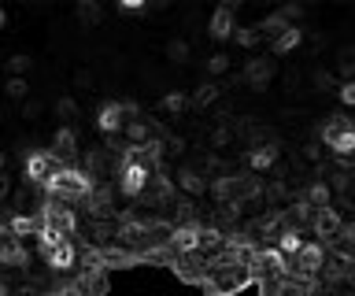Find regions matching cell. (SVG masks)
I'll return each mask as SVG.
<instances>
[{
  "mask_svg": "<svg viewBox=\"0 0 355 296\" xmlns=\"http://www.w3.org/2000/svg\"><path fill=\"white\" fill-rule=\"evenodd\" d=\"M44 189H49L52 200H63V204L67 200H89V196H93V178L78 167H63Z\"/></svg>",
  "mask_w": 355,
  "mask_h": 296,
  "instance_id": "obj_1",
  "label": "cell"
},
{
  "mask_svg": "<svg viewBox=\"0 0 355 296\" xmlns=\"http://www.w3.org/2000/svg\"><path fill=\"white\" fill-rule=\"evenodd\" d=\"M41 229H49V234L71 241L74 229H78V218H74V211L63 200H52V196H49V200L41 204Z\"/></svg>",
  "mask_w": 355,
  "mask_h": 296,
  "instance_id": "obj_2",
  "label": "cell"
},
{
  "mask_svg": "<svg viewBox=\"0 0 355 296\" xmlns=\"http://www.w3.org/2000/svg\"><path fill=\"white\" fill-rule=\"evenodd\" d=\"M322 141H326L329 152H337V156H355V123L344 115H329V123L322 126Z\"/></svg>",
  "mask_w": 355,
  "mask_h": 296,
  "instance_id": "obj_3",
  "label": "cell"
},
{
  "mask_svg": "<svg viewBox=\"0 0 355 296\" xmlns=\"http://www.w3.org/2000/svg\"><path fill=\"white\" fill-rule=\"evenodd\" d=\"M63 171V159H55L52 152H30L26 156V185H49L55 174Z\"/></svg>",
  "mask_w": 355,
  "mask_h": 296,
  "instance_id": "obj_4",
  "label": "cell"
},
{
  "mask_svg": "<svg viewBox=\"0 0 355 296\" xmlns=\"http://www.w3.org/2000/svg\"><path fill=\"white\" fill-rule=\"evenodd\" d=\"M126 115H130L126 104L107 101V104L96 112V130H100V134H107V137H115V134H122V130H126V123H130Z\"/></svg>",
  "mask_w": 355,
  "mask_h": 296,
  "instance_id": "obj_5",
  "label": "cell"
},
{
  "mask_svg": "<svg viewBox=\"0 0 355 296\" xmlns=\"http://www.w3.org/2000/svg\"><path fill=\"white\" fill-rule=\"evenodd\" d=\"M274 78V60H266V56H255L244 63V71H241V82L248 85V89H266V82Z\"/></svg>",
  "mask_w": 355,
  "mask_h": 296,
  "instance_id": "obj_6",
  "label": "cell"
},
{
  "mask_svg": "<svg viewBox=\"0 0 355 296\" xmlns=\"http://www.w3.org/2000/svg\"><path fill=\"white\" fill-rule=\"evenodd\" d=\"M322 267H326V248L322 245H304V252L293 259V270L304 274V278H311V274H318Z\"/></svg>",
  "mask_w": 355,
  "mask_h": 296,
  "instance_id": "obj_7",
  "label": "cell"
},
{
  "mask_svg": "<svg viewBox=\"0 0 355 296\" xmlns=\"http://www.w3.org/2000/svg\"><path fill=\"white\" fill-rule=\"evenodd\" d=\"M52 156L55 159H74V152H78V137H74V130L71 126H60V130H55V134H52Z\"/></svg>",
  "mask_w": 355,
  "mask_h": 296,
  "instance_id": "obj_8",
  "label": "cell"
},
{
  "mask_svg": "<svg viewBox=\"0 0 355 296\" xmlns=\"http://www.w3.org/2000/svg\"><path fill=\"white\" fill-rule=\"evenodd\" d=\"M304 234H300V226H285V229H277V252H282V256H300V252H304Z\"/></svg>",
  "mask_w": 355,
  "mask_h": 296,
  "instance_id": "obj_9",
  "label": "cell"
},
{
  "mask_svg": "<svg viewBox=\"0 0 355 296\" xmlns=\"http://www.w3.org/2000/svg\"><path fill=\"white\" fill-rule=\"evenodd\" d=\"M274 163H277V141H270V145H255V148L248 152V167H252V174L270 171Z\"/></svg>",
  "mask_w": 355,
  "mask_h": 296,
  "instance_id": "obj_10",
  "label": "cell"
},
{
  "mask_svg": "<svg viewBox=\"0 0 355 296\" xmlns=\"http://www.w3.org/2000/svg\"><path fill=\"white\" fill-rule=\"evenodd\" d=\"M207 34L215 37V41H226L233 34V8L230 4H222L215 15H211V23H207Z\"/></svg>",
  "mask_w": 355,
  "mask_h": 296,
  "instance_id": "obj_11",
  "label": "cell"
},
{
  "mask_svg": "<svg viewBox=\"0 0 355 296\" xmlns=\"http://www.w3.org/2000/svg\"><path fill=\"white\" fill-rule=\"evenodd\" d=\"M178 189H185L189 196H200V193H207V178H204V174H200L196 167H182V171H178Z\"/></svg>",
  "mask_w": 355,
  "mask_h": 296,
  "instance_id": "obj_12",
  "label": "cell"
},
{
  "mask_svg": "<svg viewBox=\"0 0 355 296\" xmlns=\"http://www.w3.org/2000/svg\"><path fill=\"white\" fill-rule=\"evenodd\" d=\"M311 226L318 229V237H337L344 223H340V215L333 211V207H322V211H318L315 218H311Z\"/></svg>",
  "mask_w": 355,
  "mask_h": 296,
  "instance_id": "obj_13",
  "label": "cell"
},
{
  "mask_svg": "<svg viewBox=\"0 0 355 296\" xmlns=\"http://www.w3.org/2000/svg\"><path fill=\"white\" fill-rule=\"evenodd\" d=\"M74 19H78V26H82V30H96L100 23H104V12H100V4H93V0H82L78 12H74Z\"/></svg>",
  "mask_w": 355,
  "mask_h": 296,
  "instance_id": "obj_14",
  "label": "cell"
},
{
  "mask_svg": "<svg viewBox=\"0 0 355 296\" xmlns=\"http://www.w3.org/2000/svg\"><path fill=\"white\" fill-rule=\"evenodd\" d=\"M300 41H304V30H300V26H288L282 37L270 41V52H274V56H285V52H293Z\"/></svg>",
  "mask_w": 355,
  "mask_h": 296,
  "instance_id": "obj_15",
  "label": "cell"
},
{
  "mask_svg": "<svg viewBox=\"0 0 355 296\" xmlns=\"http://www.w3.org/2000/svg\"><path fill=\"white\" fill-rule=\"evenodd\" d=\"M189 56H193V49H189V41H182V37H174V41H166V60L171 63H189Z\"/></svg>",
  "mask_w": 355,
  "mask_h": 296,
  "instance_id": "obj_16",
  "label": "cell"
},
{
  "mask_svg": "<svg viewBox=\"0 0 355 296\" xmlns=\"http://www.w3.org/2000/svg\"><path fill=\"white\" fill-rule=\"evenodd\" d=\"M304 200H307L311 207H318V211H322V207L329 204V185H326V182H315V185H307V196H304Z\"/></svg>",
  "mask_w": 355,
  "mask_h": 296,
  "instance_id": "obj_17",
  "label": "cell"
},
{
  "mask_svg": "<svg viewBox=\"0 0 355 296\" xmlns=\"http://www.w3.org/2000/svg\"><path fill=\"white\" fill-rule=\"evenodd\" d=\"M218 96H222L218 85H215V82H204V85H200V89L193 93V104H196V107H207V104H215Z\"/></svg>",
  "mask_w": 355,
  "mask_h": 296,
  "instance_id": "obj_18",
  "label": "cell"
},
{
  "mask_svg": "<svg viewBox=\"0 0 355 296\" xmlns=\"http://www.w3.org/2000/svg\"><path fill=\"white\" fill-rule=\"evenodd\" d=\"M4 93H8V101H26V96H30V82L26 78H8Z\"/></svg>",
  "mask_w": 355,
  "mask_h": 296,
  "instance_id": "obj_19",
  "label": "cell"
},
{
  "mask_svg": "<svg viewBox=\"0 0 355 296\" xmlns=\"http://www.w3.org/2000/svg\"><path fill=\"white\" fill-rule=\"evenodd\" d=\"M189 104H193V101H189L185 93H166L163 96V112H171V115H182Z\"/></svg>",
  "mask_w": 355,
  "mask_h": 296,
  "instance_id": "obj_20",
  "label": "cell"
},
{
  "mask_svg": "<svg viewBox=\"0 0 355 296\" xmlns=\"http://www.w3.org/2000/svg\"><path fill=\"white\" fill-rule=\"evenodd\" d=\"M30 63H33V60L22 56V52H19V56H11V60H8V78H22V74L30 71Z\"/></svg>",
  "mask_w": 355,
  "mask_h": 296,
  "instance_id": "obj_21",
  "label": "cell"
},
{
  "mask_svg": "<svg viewBox=\"0 0 355 296\" xmlns=\"http://www.w3.org/2000/svg\"><path fill=\"white\" fill-rule=\"evenodd\" d=\"M207 71H211V74H226V71H230V56H226V52L207 56Z\"/></svg>",
  "mask_w": 355,
  "mask_h": 296,
  "instance_id": "obj_22",
  "label": "cell"
},
{
  "mask_svg": "<svg viewBox=\"0 0 355 296\" xmlns=\"http://www.w3.org/2000/svg\"><path fill=\"white\" fill-rule=\"evenodd\" d=\"M41 115H44L41 101H26V104H22V119H26V123H41Z\"/></svg>",
  "mask_w": 355,
  "mask_h": 296,
  "instance_id": "obj_23",
  "label": "cell"
},
{
  "mask_svg": "<svg viewBox=\"0 0 355 296\" xmlns=\"http://www.w3.org/2000/svg\"><path fill=\"white\" fill-rule=\"evenodd\" d=\"M52 112H55V115H63V119H74V115H78V104L71 101V96H60V101L52 104Z\"/></svg>",
  "mask_w": 355,
  "mask_h": 296,
  "instance_id": "obj_24",
  "label": "cell"
},
{
  "mask_svg": "<svg viewBox=\"0 0 355 296\" xmlns=\"http://www.w3.org/2000/svg\"><path fill=\"white\" fill-rule=\"evenodd\" d=\"M311 82H315V89H322V93L333 89V74L329 71H315V74H311Z\"/></svg>",
  "mask_w": 355,
  "mask_h": 296,
  "instance_id": "obj_25",
  "label": "cell"
},
{
  "mask_svg": "<svg viewBox=\"0 0 355 296\" xmlns=\"http://www.w3.org/2000/svg\"><path fill=\"white\" fill-rule=\"evenodd\" d=\"M230 137H233V130H230V126H218L215 134H211V145H215V148H226Z\"/></svg>",
  "mask_w": 355,
  "mask_h": 296,
  "instance_id": "obj_26",
  "label": "cell"
},
{
  "mask_svg": "<svg viewBox=\"0 0 355 296\" xmlns=\"http://www.w3.org/2000/svg\"><path fill=\"white\" fill-rule=\"evenodd\" d=\"M337 96H340V104H348V107H355V82H344L340 89H337Z\"/></svg>",
  "mask_w": 355,
  "mask_h": 296,
  "instance_id": "obj_27",
  "label": "cell"
},
{
  "mask_svg": "<svg viewBox=\"0 0 355 296\" xmlns=\"http://www.w3.org/2000/svg\"><path fill=\"white\" fill-rule=\"evenodd\" d=\"M93 74H89V71H74V89H93Z\"/></svg>",
  "mask_w": 355,
  "mask_h": 296,
  "instance_id": "obj_28",
  "label": "cell"
},
{
  "mask_svg": "<svg viewBox=\"0 0 355 296\" xmlns=\"http://www.w3.org/2000/svg\"><path fill=\"white\" fill-rule=\"evenodd\" d=\"M8 196H11V178H8L4 171H0V204H4Z\"/></svg>",
  "mask_w": 355,
  "mask_h": 296,
  "instance_id": "obj_29",
  "label": "cell"
},
{
  "mask_svg": "<svg viewBox=\"0 0 355 296\" xmlns=\"http://www.w3.org/2000/svg\"><path fill=\"white\" fill-rule=\"evenodd\" d=\"M304 156H307V159H318V156H322V148L315 145V141H311V145H304Z\"/></svg>",
  "mask_w": 355,
  "mask_h": 296,
  "instance_id": "obj_30",
  "label": "cell"
},
{
  "mask_svg": "<svg viewBox=\"0 0 355 296\" xmlns=\"http://www.w3.org/2000/svg\"><path fill=\"white\" fill-rule=\"evenodd\" d=\"M8 163H11V156H8V152H0V171H4Z\"/></svg>",
  "mask_w": 355,
  "mask_h": 296,
  "instance_id": "obj_31",
  "label": "cell"
},
{
  "mask_svg": "<svg viewBox=\"0 0 355 296\" xmlns=\"http://www.w3.org/2000/svg\"><path fill=\"white\" fill-rule=\"evenodd\" d=\"M0 296H8V289H4V285H0Z\"/></svg>",
  "mask_w": 355,
  "mask_h": 296,
  "instance_id": "obj_32",
  "label": "cell"
},
{
  "mask_svg": "<svg viewBox=\"0 0 355 296\" xmlns=\"http://www.w3.org/2000/svg\"><path fill=\"white\" fill-rule=\"evenodd\" d=\"M0 26H4V12H0Z\"/></svg>",
  "mask_w": 355,
  "mask_h": 296,
  "instance_id": "obj_33",
  "label": "cell"
},
{
  "mask_svg": "<svg viewBox=\"0 0 355 296\" xmlns=\"http://www.w3.org/2000/svg\"><path fill=\"white\" fill-rule=\"evenodd\" d=\"M352 263H355V259H352Z\"/></svg>",
  "mask_w": 355,
  "mask_h": 296,
  "instance_id": "obj_34",
  "label": "cell"
}]
</instances>
